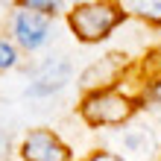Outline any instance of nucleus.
Returning <instances> with one entry per match:
<instances>
[{
  "label": "nucleus",
  "mask_w": 161,
  "mask_h": 161,
  "mask_svg": "<svg viewBox=\"0 0 161 161\" xmlns=\"http://www.w3.org/2000/svg\"><path fill=\"white\" fill-rule=\"evenodd\" d=\"M70 30L76 32L79 41H103L108 38V32L123 21L120 6L114 3H79L70 12Z\"/></svg>",
  "instance_id": "nucleus-1"
},
{
  "label": "nucleus",
  "mask_w": 161,
  "mask_h": 161,
  "mask_svg": "<svg viewBox=\"0 0 161 161\" xmlns=\"http://www.w3.org/2000/svg\"><path fill=\"white\" fill-rule=\"evenodd\" d=\"M82 117L91 123V126H120L123 120L132 117L135 111V100L123 91H94L82 100Z\"/></svg>",
  "instance_id": "nucleus-2"
},
{
  "label": "nucleus",
  "mask_w": 161,
  "mask_h": 161,
  "mask_svg": "<svg viewBox=\"0 0 161 161\" xmlns=\"http://www.w3.org/2000/svg\"><path fill=\"white\" fill-rule=\"evenodd\" d=\"M50 38H53L50 18L38 12H26L18 6V12L12 15V41L24 50H41Z\"/></svg>",
  "instance_id": "nucleus-3"
},
{
  "label": "nucleus",
  "mask_w": 161,
  "mask_h": 161,
  "mask_svg": "<svg viewBox=\"0 0 161 161\" xmlns=\"http://www.w3.org/2000/svg\"><path fill=\"white\" fill-rule=\"evenodd\" d=\"M70 73H73V68L64 56H50L35 68V76L26 85L24 94L26 97H53L70 82Z\"/></svg>",
  "instance_id": "nucleus-4"
},
{
  "label": "nucleus",
  "mask_w": 161,
  "mask_h": 161,
  "mask_svg": "<svg viewBox=\"0 0 161 161\" xmlns=\"http://www.w3.org/2000/svg\"><path fill=\"white\" fill-rule=\"evenodd\" d=\"M18 155H21V161H70V149L59 141L56 132L32 129L24 135Z\"/></svg>",
  "instance_id": "nucleus-5"
},
{
  "label": "nucleus",
  "mask_w": 161,
  "mask_h": 161,
  "mask_svg": "<svg viewBox=\"0 0 161 161\" xmlns=\"http://www.w3.org/2000/svg\"><path fill=\"white\" fill-rule=\"evenodd\" d=\"M123 68H126V56L108 53V56H103L100 62H94V64H88V68L82 70L79 85H82V88H91V94L94 91H108V85L117 82Z\"/></svg>",
  "instance_id": "nucleus-6"
},
{
  "label": "nucleus",
  "mask_w": 161,
  "mask_h": 161,
  "mask_svg": "<svg viewBox=\"0 0 161 161\" xmlns=\"http://www.w3.org/2000/svg\"><path fill=\"white\" fill-rule=\"evenodd\" d=\"M120 144H123V149H126L132 158H138V161H149V158L155 155V149H158L155 135L147 126H132V129H126L120 135Z\"/></svg>",
  "instance_id": "nucleus-7"
},
{
  "label": "nucleus",
  "mask_w": 161,
  "mask_h": 161,
  "mask_svg": "<svg viewBox=\"0 0 161 161\" xmlns=\"http://www.w3.org/2000/svg\"><path fill=\"white\" fill-rule=\"evenodd\" d=\"M21 64V47H18L12 38L0 35V73L3 70H15Z\"/></svg>",
  "instance_id": "nucleus-8"
},
{
  "label": "nucleus",
  "mask_w": 161,
  "mask_h": 161,
  "mask_svg": "<svg viewBox=\"0 0 161 161\" xmlns=\"http://www.w3.org/2000/svg\"><path fill=\"white\" fill-rule=\"evenodd\" d=\"M138 18H144L149 24H161V0H141V3L132 6Z\"/></svg>",
  "instance_id": "nucleus-9"
},
{
  "label": "nucleus",
  "mask_w": 161,
  "mask_h": 161,
  "mask_svg": "<svg viewBox=\"0 0 161 161\" xmlns=\"http://www.w3.org/2000/svg\"><path fill=\"white\" fill-rule=\"evenodd\" d=\"M21 9L53 18V15H56V9H59V3H56V0H24V3H21Z\"/></svg>",
  "instance_id": "nucleus-10"
},
{
  "label": "nucleus",
  "mask_w": 161,
  "mask_h": 161,
  "mask_svg": "<svg viewBox=\"0 0 161 161\" xmlns=\"http://www.w3.org/2000/svg\"><path fill=\"white\" fill-rule=\"evenodd\" d=\"M144 103H149L153 108H161V76L144 85Z\"/></svg>",
  "instance_id": "nucleus-11"
},
{
  "label": "nucleus",
  "mask_w": 161,
  "mask_h": 161,
  "mask_svg": "<svg viewBox=\"0 0 161 161\" xmlns=\"http://www.w3.org/2000/svg\"><path fill=\"white\" fill-rule=\"evenodd\" d=\"M9 149H12V138H9L6 129H0V161L9 158Z\"/></svg>",
  "instance_id": "nucleus-12"
},
{
  "label": "nucleus",
  "mask_w": 161,
  "mask_h": 161,
  "mask_svg": "<svg viewBox=\"0 0 161 161\" xmlns=\"http://www.w3.org/2000/svg\"><path fill=\"white\" fill-rule=\"evenodd\" d=\"M88 161H123L120 155H114V153H94Z\"/></svg>",
  "instance_id": "nucleus-13"
}]
</instances>
